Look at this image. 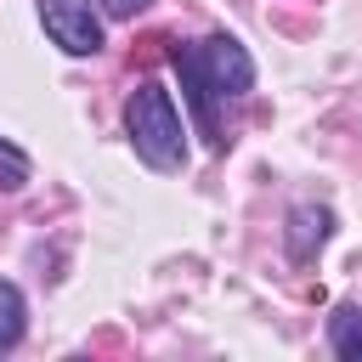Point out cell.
Listing matches in <instances>:
<instances>
[{"label":"cell","instance_id":"obj_4","mask_svg":"<svg viewBox=\"0 0 362 362\" xmlns=\"http://www.w3.org/2000/svg\"><path fill=\"white\" fill-rule=\"evenodd\" d=\"M328 238H334V209H328V204H294V209H288V221H283V249H288L294 266H311Z\"/></svg>","mask_w":362,"mask_h":362},{"label":"cell","instance_id":"obj_8","mask_svg":"<svg viewBox=\"0 0 362 362\" xmlns=\"http://www.w3.org/2000/svg\"><path fill=\"white\" fill-rule=\"evenodd\" d=\"M147 6H153V0H102V11H107V17H119V23H124V17H136V11H147Z\"/></svg>","mask_w":362,"mask_h":362},{"label":"cell","instance_id":"obj_1","mask_svg":"<svg viewBox=\"0 0 362 362\" xmlns=\"http://www.w3.org/2000/svg\"><path fill=\"white\" fill-rule=\"evenodd\" d=\"M170 57H175V74H181V90H187V107H192L198 130L221 153L226 147V136H221V102H238V96L255 90V57L232 34H209L198 45H175Z\"/></svg>","mask_w":362,"mask_h":362},{"label":"cell","instance_id":"obj_6","mask_svg":"<svg viewBox=\"0 0 362 362\" xmlns=\"http://www.w3.org/2000/svg\"><path fill=\"white\" fill-rule=\"evenodd\" d=\"M23 322H28L23 288H17V283H0V356H6V351H17V339H23Z\"/></svg>","mask_w":362,"mask_h":362},{"label":"cell","instance_id":"obj_2","mask_svg":"<svg viewBox=\"0 0 362 362\" xmlns=\"http://www.w3.org/2000/svg\"><path fill=\"white\" fill-rule=\"evenodd\" d=\"M124 136H130L136 158L147 170H158V175H170V170L187 164V130H181L175 96L158 79H147V85L130 90V102H124Z\"/></svg>","mask_w":362,"mask_h":362},{"label":"cell","instance_id":"obj_3","mask_svg":"<svg viewBox=\"0 0 362 362\" xmlns=\"http://www.w3.org/2000/svg\"><path fill=\"white\" fill-rule=\"evenodd\" d=\"M40 23L68 57H96L102 51V17L90 11V0H40Z\"/></svg>","mask_w":362,"mask_h":362},{"label":"cell","instance_id":"obj_7","mask_svg":"<svg viewBox=\"0 0 362 362\" xmlns=\"http://www.w3.org/2000/svg\"><path fill=\"white\" fill-rule=\"evenodd\" d=\"M17 187H28V153L0 141V192H17Z\"/></svg>","mask_w":362,"mask_h":362},{"label":"cell","instance_id":"obj_5","mask_svg":"<svg viewBox=\"0 0 362 362\" xmlns=\"http://www.w3.org/2000/svg\"><path fill=\"white\" fill-rule=\"evenodd\" d=\"M328 345L339 362H362V311L356 305H334L328 317Z\"/></svg>","mask_w":362,"mask_h":362}]
</instances>
